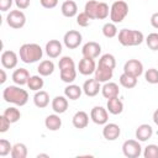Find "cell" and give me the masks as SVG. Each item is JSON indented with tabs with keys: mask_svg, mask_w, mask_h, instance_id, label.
Here are the masks:
<instances>
[{
	"mask_svg": "<svg viewBox=\"0 0 158 158\" xmlns=\"http://www.w3.org/2000/svg\"><path fill=\"white\" fill-rule=\"evenodd\" d=\"M144 79L149 84H158V69L149 68L144 73Z\"/></svg>",
	"mask_w": 158,
	"mask_h": 158,
	"instance_id": "38",
	"label": "cell"
},
{
	"mask_svg": "<svg viewBox=\"0 0 158 158\" xmlns=\"http://www.w3.org/2000/svg\"><path fill=\"white\" fill-rule=\"evenodd\" d=\"M90 17L83 11V12H80L78 16H77V23L80 26V27H86V26H89L90 25Z\"/></svg>",
	"mask_w": 158,
	"mask_h": 158,
	"instance_id": "41",
	"label": "cell"
},
{
	"mask_svg": "<svg viewBox=\"0 0 158 158\" xmlns=\"http://www.w3.org/2000/svg\"><path fill=\"white\" fill-rule=\"evenodd\" d=\"M37 157H38V158H40V157H48V154H38Z\"/></svg>",
	"mask_w": 158,
	"mask_h": 158,
	"instance_id": "49",
	"label": "cell"
},
{
	"mask_svg": "<svg viewBox=\"0 0 158 158\" xmlns=\"http://www.w3.org/2000/svg\"><path fill=\"white\" fill-rule=\"evenodd\" d=\"M151 25H152L154 28L158 30V12L152 14V16H151Z\"/></svg>",
	"mask_w": 158,
	"mask_h": 158,
	"instance_id": "46",
	"label": "cell"
},
{
	"mask_svg": "<svg viewBox=\"0 0 158 158\" xmlns=\"http://www.w3.org/2000/svg\"><path fill=\"white\" fill-rule=\"evenodd\" d=\"M109 5L106 2H99L98 4V9H96V19L98 20H104L109 16Z\"/></svg>",
	"mask_w": 158,
	"mask_h": 158,
	"instance_id": "37",
	"label": "cell"
},
{
	"mask_svg": "<svg viewBox=\"0 0 158 158\" xmlns=\"http://www.w3.org/2000/svg\"><path fill=\"white\" fill-rule=\"evenodd\" d=\"M30 73L26 68H17L14 70L12 73V81L16 84V85H25L28 83V79H30Z\"/></svg>",
	"mask_w": 158,
	"mask_h": 158,
	"instance_id": "18",
	"label": "cell"
},
{
	"mask_svg": "<svg viewBox=\"0 0 158 158\" xmlns=\"http://www.w3.org/2000/svg\"><path fill=\"white\" fill-rule=\"evenodd\" d=\"M136 138L139 141V142H146L147 139H149L153 135V128L152 126H149L148 123H142L137 127L136 130Z\"/></svg>",
	"mask_w": 158,
	"mask_h": 158,
	"instance_id": "22",
	"label": "cell"
},
{
	"mask_svg": "<svg viewBox=\"0 0 158 158\" xmlns=\"http://www.w3.org/2000/svg\"><path fill=\"white\" fill-rule=\"evenodd\" d=\"M68 109V98L64 95H58L56 96L53 100H52V110L56 112V114H63Z\"/></svg>",
	"mask_w": 158,
	"mask_h": 158,
	"instance_id": "20",
	"label": "cell"
},
{
	"mask_svg": "<svg viewBox=\"0 0 158 158\" xmlns=\"http://www.w3.org/2000/svg\"><path fill=\"white\" fill-rule=\"evenodd\" d=\"M40 2L44 9H54L58 5V0H40Z\"/></svg>",
	"mask_w": 158,
	"mask_h": 158,
	"instance_id": "43",
	"label": "cell"
},
{
	"mask_svg": "<svg viewBox=\"0 0 158 158\" xmlns=\"http://www.w3.org/2000/svg\"><path fill=\"white\" fill-rule=\"evenodd\" d=\"M120 84L126 88V89H132L137 85V78L136 77H132L130 74H126V73H122L120 75Z\"/></svg>",
	"mask_w": 158,
	"mask_h": 158,
	"instance_id": "31",
	"label": "cell"
},
{
	"mask_svg": "<svg viewBox=\"0 0 158 158\" xmlns=\"http://www.w3.org/2000/svg\"><path fill=\"white\" fill-rule=\"evenodd\" d=\"M96 69V63L94 60V58H88V57H83L79 60L78 64V70L81 75H90L93 73H95Z\"/></svg>",
	"mask_w": 158,
	"mask_h": 158,
	"instance_id": "11",
	"label": "cell"
},
{
	"mask_svg": "<svg viewBox=\"0 0 158 158\" xmlns=\"http://www.w3.org/2000/svg\"><path fill=\"white\" fill-rule=\"evenodd\" d=\"M33 104L38 107V109H44L48 106L49 104V95L47 91L44 90H38L36 91V94L33 95Z\"/></svg>",
	"mask_w": 158,
	"mask_h": 158,
	"instance_id": "25",
	"label": "cell"
},
{
	"mask_svg": "<svg viewBox=\"0 0 158 158\" xmlns=\"http://www.w3.org/2000/svg\"><path fill=\"white\" fill-rule=\"evenodd\" d=\"M81 93H83V88H80L79 85H75V84H69L64 89V95L69 100H78L81 96Z\"/></svg>",
	"mask_w": 158,
	"mask_h": 158,
	"instance_id": "28",
	"label": "cell"
},
{
	"mask_svg": "<svg viewBox=\"0 0 158 158\" xmlns=\"http://www.w3.org/2000/svg\"><path fill=\"white\" fill-rule=\"evenodd\" d=\"M44 49L49 58H58L62 53V43L58 40H49L46 43Z\"/></svg>",
	"mask_w": 158,
	"mask_h": 158,
	"instance_id": "16",
	"label": "cell"
},
{
	"mask_svg": "<svg viewBox=\"0 0 158 158\" xmlns=\"http://www.w3.org/2000/svg\"><path fill=\"white\" fill-rule=\"evenodd\" d=\"M121 135V128L117 123H105L102 128V136L107 141H115Z\"/></svg>",
	"mask_w": 158,
	"mask_h": 158,
	"instance_id": "13",
	"label": "cell"
},
{
	"mask_svg": "<svg viewBox=\"0 0 158 158\" xmlns=\"http://www.w3.org/2000/svg\"><path fill=\"white\" fill-rule=\"evenodd\" d=\"M101 90V85H100V81H98L95 78L94 79H88L84 81L83 84V93L86 95V96H96L99 94V91Z\"/></svg>",
	"mask_w": 158,
	"mask_h": 158,
	"instance_id": "14",
	"label": "cell"
},
{
	"mask_svg": "<svg viewBox=\"0 0 158 158\" xmlns=\"http://www.w3.org/2000/svg\"><path fill=\"white\" fill-rule=\"evenodd\" d=\"M0 74H1L0 84H4V83L6 81V73H5V69H1V70H0Z\"/></svg>",
	"mask_w": 158,
	"mask_h": 158,
	"instance_id": "47",
	"label": "cell"
},
{
	"mask_svg": "<svg viewBox=\"0 0 158 158\" xmlns=\"http://www.w3.org/2000/svg\"><path fill=\"white\" fill-rule=\"evenodd\" d=\"M102 35L106 37V38H114L116 35H117V27L114 22H106L104 26H102Z\"/></svg>",
	"mask_w": 158,
	"mask_h": 158,
	"instance_id": "35",
	"label": "cell"
},
{
	"mask_svg": "<svg viewBox=\"0 0 158 158\" xmlns=\"http://www.w3.org/2000/svg\"><path fill=\"white\" fill-rule=\"evenodd\" d=\"M44 126L49 131H58L62 127V118L59 117V114L48 115L44 120Z\"/></svg>",
	"mask_w": 158,
	"mask_h": 158,
	"instance_id": "24",
	"label": "cell"
},
{
	"mask_svg": "<svg viewBox=\"0 0 158 158\" xmlns=\"http://www.w3.org/2000/svg\"><path fill=\"white\" fill-rule=\"evenodd\" d=\"M95 79L100 83H106L109 81L112 75H114V69H110V68H106V67H102V65H96V69H95Z\"/></svg>",
	"mask_w": 158,
	"mask_h": 158,
	"instance_id": "19",
	"label": "cell"
},
{
	"mask_svg": "<svg viewBox=\"0 0 158 158\" xmlns=\"http://www.w3.org/2000/svg\"><path fill=\"white\" fill-rule=\"evenodd\" d=\"M31 0H15V5L17 6L19 10H25L30 6Z\"/></svg>",
	"mask_w": 158,
	"mask_h": 158,
	"instance_id": "44",
	"label": "cell"
},
{
	"mask_svg": "<svg viewBox=\"0 0 158 158\" xmlns=\"http://www.w3.org/2000/svg\"><path fill=\"white\" fill-rule=\"evenodd\" d=\"M122 152L127 158H137L142 154V147L138 139H127L122 144Z\"/></svg>",
	"mask_w": 158,
	"mask_h": 158,
	"instance_id": "6",
	"label": "cell"
},
{
	"mask_svg": "<svg viewBox=\"0 0 158 158\" xmlns=\"http://www.w3.org/2000/svg\"><path fill=\"white\" fill-rule=\"evenodd\" d=\"M19 56L23 63L31 64V63H36L40 59H42L43 49L37 43H23L20 47Z\"/></svg>",
	"mask_w": 158,
	"mask_h": 158,
	"instance_id": "2",
	"label": "cell"
},
{
	"mask_svg": "<svg viewBox=\"0 0 158 158\" xmlns=\"http://www.w3.org/2000/svg\"><path fill=\"white\" fill-rule=\"evenodd\" d=\"M72 123H73V126L75 128H79V130L85 128L88 126V123H89V115L85 111H81V110L77 111L74 114L73 118H72Z\"/></svg>",
	"mask_w": 158,
	"mask_h": 158,
	"instance_id": "21",
	"label": "cell"
},
{
	"mask_svg": "<svg viewBox=\"0 0 158 158\" xmlns=\"http://www.w3.org/2000/svg\"><path fill=\"white\" fill-rule=\"evenodd\" d=\"M144 158H158V146L157 144H148L143 152Z\"/></svg>",
	"mask_w": 158,
	"mask_h": 158,
	"instance_id": "39",
	"label": "cell"
},
{
	"mask_svg": "<svg viewBox=\"0 0 158 158\" xmlns=\"http://www.w3.org/2000/svg\"><path fill=\"white\" fill-rule=\"evenodd\" d=\"M60 11L65 17H74L78 14V5L73 0H65L60 6Z\"/></svg>",
	"mask_w": 158,
	"mask_h": 158,
	"instance_id": "23",
	"label": "cell"
},
{
	"mask_svg": "<svg viewBox=\"0 0 158 158\" xmlns=\"http://www.w3.org/2000/svg\"><path fill=\"white\" fill-rule=\"evenodd\" d=\"M81 33L77 30H69L64 33V37H63V43L64 46L68 48V49H75L80 46L81 43Z\"/></svg>",
	"mask_w": 158,
	"mask_h": 158,
	"instance_id": "8",
	"label": "cell"
},
{
	"mask_svg": "<svg viewBox=\"0 0 158 158\" xmlns=\"http://www.w3.org/2000/svg\"><path fill=\"white\" fill-rule=\"evenodd\" d=\"M123 73L138 78L143 74V64L138 59H128L123 65Z\"/></svg>",
	"mask_w": 158,
	"mask_h": 158,
	"instance_id": "10",
	"label": "cell"
},
{
	"mask_svg": "<svg viewBox=\"0 0 158 158\" xmlns=\"http://www.w3.org/2000/svg\"><path fill=\"white\" fill-rule=\"evenodd\" d=\"M2 98L6 102L16 106H23L28 101V93L20 88V85H9L2 91Z\"/></svg>",
	"mask_w": 158,
	"mask_h": 158,
	"instance_id": "1",
	"label": "cell"
},
{
	"mask_svg": "<svg viewBox=\"0 0 158 158\" xmlns=\"http://www.w3.org/2000/svg\"><path fill=\"white\" fill-rule=\"evenodd\" d=\"M146 43L147 47L152 51H158V33L157 32H152L146 37Z\"/></svg>",
	"mask_w": 158,
	"mask_h": 158,
	"instance_id": "36",
	"label": "cell"
},
{
	"mask_svg": "<svg viewBox=\"0 0 158 158\" xmlns=\"http://www.w3.org/2000/svg\"><path fill=\"white\" fill-rule=\"evenodd\" d=\"M19 57L14 51H4L1 54V64L6 69H12L17 65Z\"/></svg>",
	"mask_w": 158,
	"mask_h": 158,
	"instance_id": "15",
	"label": "cell"
},
{
	"mask_svg": "<svg viewBox=\"0 0 158 158\" xmlns=\"http://www.w3.org/2000/svg\"><path fill=\"white\" fill-rule=\"evenodd\" d=\"M128 14V5L123 0H116L110 7V20L114 23H120Z\"/></svg>",
	"mask_w": 158,
	"mask_h": 158,
	"instance_id": "5",
	"label": "cell"
},
{
	"mask_svg": "<svg viewBox=\"0 0 158 158\" xmlns=\"http://www.w3.org/2000/svg\"><path fill=\"white\" fill-rule=\"evenodd\" d=\"M11 149H12V146L7 139H4V138L0 139V156L1 157H5L9 153H11Z\"/></svg>",
	"mask_w": 158,
	"mask_h": 158,
	"instance_id": "40",
	"label": "cell"
},
{
	"mask_svg": "<svg viewBox=\"0 0 158 158\" xmlns=\"http://www.w3.org/2000/svg\"><path fill=\"white\" fill-rule=\"evenodd\" d=\"M153 122H154V123L158 126V109H157V110L153 112Z\"/></svg>",
	"mask_w": 158,
	"mask_h": 158,
	"instance_id": "48",
	"label": "cell"
},
{
	"mask_svg": "<svg viewBox=\"0 0 158 158\" xmlns=\"http://www.w3.org/2000/svg\"><path fill=\"white\" fill-rule=\"evenodd\" d=\"M37 72L42 77H48L54 72V63L52 60H49V59L42 60L37 67Z\"/></svg>",
	"mask_w": 158,
	"mask_h": 158,
	"instance_id": "27",
	"label": "cell"
},
{
	"mask_svg": "<svg viewBox=\"0 0 158 158\" xmlns=\"http://www.w3.org/2000/svg\"><path fill=\"white\" fill-rule=\"evenodd\" d=\"M101 94L105 99H112V98H116L120 94V89H118V85L114 81H106L104 83V85L101 86Z\"/></svg>",
	"mask_w": 158,
	"mask_h": 158,
	"instance_id": "17",
	"label": "cell"
},
{
	"mask_svg": "<svg viewBox=\"0 0 158 158\" xmlns=\"http://www.w3.org/2000/svg\"><path fill=\"white\" fill-rule=\"evenodd\" d=\"M98 4H99V1H96V0H89V1L85 4V6H84V12H85L91 20H95V19H96Z\"/></svg>",
	"mask_w": 158,
	"mask_h": 158,
	"instance_id": "34",
	"label": "cell"
},
{
	"mask_svg": "<svg viewBox=\"0 0 158 158\" xmlns=\"http://www.w3.org/2000/svg\"><path fill=\"white\" fill-rule=\"evenodd\" d=\"M90 118L96 125H105L109 120V111L102 106H94L90 111Z\"/></svg>",
	"mask_w": 158,
	"mask_h": 158,
	"instance_id": "9",
	"label": "cell"
},
{
	"mask_svg": "<svg viewBox=\"0 0 158 158\" xmlns=\"http://www.w3.org/2000/svg\"><path fill=\"white\" fill-rule=\"evenodd\" d=\"M2 115H4L11 123L17 122V121L20 120V117H21V112H20V110H19L17 107H14V106L5 109V111H4Z\"/></svg>",
	"mask_w": 158,
	"mask_h": 158,
	"instance_id": "32",
	"label": "cell"
},
{
	"mask_svg": "<svg viewBox=\"0 0 158 158\" xmlns=\"http://www.w3.org/2000/svg\"><path fill=\"white\" fill-rule=\"evenodd\" d=\"M99 65H102V67H106V68H110V69H115L116 67V59L112 54L110 53H105L100 57L99 59Z\"/></svg>",
	"mask_w": 158,
	"mask_h": 158,
	"instance_id": "33",
	"label": "cell"
},
{
	"mask_svg": "<svg viewBox=\"0 0 158 158\" xmlns=\"http://www.w3.org/2000/svg\"><path fill=\"white\" fill-rule=\"evenodd\" d=\"M118 42L125 46V47H132V46H138L144 41V36L141 31L138 30H128V28H122L118 32Z\"/></svg>",
	"mask_w": 158,
	"mask_h": 158,
	"instance_id": "4",
	"label": "cell"
},
{
	"mask_svg": "<svg viewBox=\"0 0 158 158\" xmlns=\"http://www.w3.org/2000/svg\"><path fill=\"white\" fill-rule=\"evenodd\" d=\"M44 85V81L42 79V75H31L30 79H28V83H27V86L30 90H33V91H38L43 88Z\"/></svg>",
	"mask_w": 158,
	"mask_h": 158,
	"instance_id": "29",
	"label": "cell"
},
{
	"mask_svg": "<svg viewBox=\"0 0 158 158\" xmlns=\"http://www.w3.org/2000/svg\"><path fill=\"white\" fill-rule=\"evenodd\" d=\"M12 158H26L27 157V147L25 143H15L11 149Z\"/></svg>",
	"mask_w": 158,
	"mask_h": 158,
	"instance_id": "30",
	"label": "cell"
},
{
	"mask_svg": "<svg viewBox=\"0 0 158 158\" xmlns=\"http://www.w3.org/2000/svg\"><path fill=\"white\" fill-rule=\"evenodd\" d=\"M12 2L14 0H0V10L4 12L10 10V7L12 6Z\"/></svg>",
	"mask_w": 158,
	"mask_h": 158,
	"instance_id": "45",
	"label": "cell"
},
{
	"mask_svg": "<svg viewBox=\"0 0 158 158\" xmlns=\"http://www.w3.org/2000/svg\"><path fill=\"white\" fill-rule=\"evenodd\" d=\"M10 125H11V122H10L4 115H1V116H0V132H1V133L6 132V131L9 130V127H10Z\"/></svg>",
	"mask_w": 158,
	"mask_h": 158,
	"instance_id": "42",
	"label": "cell"
},
{
	"mask_svg": "<svg viewBox=\"0 0 158 158\" xmlns=\"http://www.w3.org/2000/svg\"><path fill=\"white\" fill-rule=\"evenodd\" d=\"M6 22L12 28H22L26 23V16L21 10H11L6 16Z\"/></svg>",
	"mask_w": 158,
	"mask_h": 158,
	"instance_id": "7",
	"label": "cell"
},
{
	"mask_svg": "<svg viewBox=\"0 0 158 158\" xmlns=\"http://www.w3.org/2000/svg\"><path fill=\"white\" fill-rule=\"evenodd\" d=\"M81 53H83V57H88V58H94L95 59L101 53V46L98 42H94V41L86 42L83 46Z\"/></svg>",
	"mask_w": 158,
	"mask_h": 158,
	"instance_id": "12",
	"label": "cell"
},
{
	"mask_svg": "<svg viewBox=\"0 0 158 158\" xmlns=\"http://www.w3.org/2000/svg\"><path fill=\"white\" fill-rule=\"evenodd\" d=\"M107 111L112 115H118L123 111V102L118 99V96L112 98V99H107V104H106Z\"/></svg>",
	"mask_w": 158,
	"mask_h": 158,
	"instance_id": "26",
	"label": "cell"
},
{
	"mask_svg": "<svg viewBox=\"0 0 158 158\" xmlns=\"http://www.w3.org/2000/svg\"><path fill=\"white\" fill-rule=\"evenodd\" d=\"M58 67H59L62 81L67 84H72L77 78V68H75V63L73 58L68 56L62 57L58 62Z\"/></svg>",
	"mask_w": 158,
	"mask_h": 158,
	"instance_id": "3",
	"label": "cell"
}]
</instances>
